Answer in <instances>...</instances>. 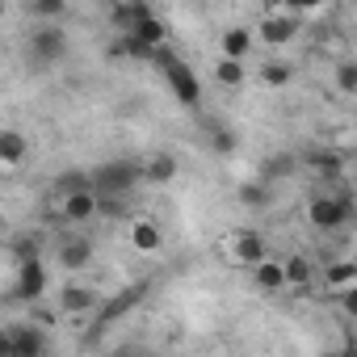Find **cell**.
Here are the masks:
<instances>
[{"label": "cell", "instance_id": "obj_1", "mask_svg": "<svg viewBox=\"0 0 357 357\" xmlns=\"http://www.w3.org/2000/svg\"><path fill=\"white\" fill-rule=\"evenodd\" d=\"M151 63L164 72L168 89L176 93V101H181V105H198V101H202V80L194 76V68H190L185 59H176L168 47H160V51L151 55Z\"/></svg>", "mask_w": 357, "mask_h": 357}, {"label": "cell", "instance_id": "obj_2", "mask_svg": "<svg viewBox=\"0 0 357 357\" xmlns=\"http://www.w3.org/2000/svg\"><path fill=\"white\" fill-rule=\"evenodd\" d=\"M135 181H139V164H130V160L101 164V168H93V176H89V185H93L97 198H126Z\"/></svg>", "mask_w": 357, "mask_h": 357}, {"label": "cell", "instance_id": "obj_3", "mask_svg": "<svg viewBox=\"0 0 357 357\" xmlns=\"http://www.w3.org/2000/svg\"><path fill=\"white\" fill-rule=\"evenodd\" d=\"M307 219H311V227H319V231H336V227H344L349 219H353V198L349 194H324V198H315L311 206H307Z\"/></svg>", "mask_w": 357, "mask_h": 357}, {"label": "cell", "instance_id": "obj_4", "mask_svg": "<svg viewBox=\"0 0 357 357\" xmlns=\"http://www.w3.org/2000/svg\"><path fill=\"white\" fill-rule=\"evenodd\" d=\"M43 353H47L43 328H34V324L9 328V349H5V357H43Z\"/></svg>", "mask_w": 357, "mask_h": 357}, {"label": "cell", "instance_id": "obj_5", "mask_svg": "<svg viewBox=\"0 0 357 357\" xmlns=\"http://www.w3.org/2000/svg\"><path fill=\"white\" fill-rule=\"evenodd\" d=\"M257 34H261V43H269V47H286V43L294 38V17H290L286 9L265 13L261 26H257Z\"/></svg>", "mask_w": 357, "mask_h": 357}, {"label": "cell", "instance_id": "obj_6", "mask_svg": "<svg viewBox=\"0 0 357 357\" xmlns=\"http://www.w3.org/2000/svg\"><path fill=\"white\" fill-rule=\"evenodd\" d=\"M43 294H47V269H43V261H22V269H17V298L34 303Z\"/></svg>", "mask_w": 357, "mask_h": 357}, {"label": "cell", "instance_id": "obj_7", "mask_svg": "<svg viewBox=\"0 0 357 357\" xmlns=\"http://www.w3.org/2000/svg\"><path fill=\"white\" fill-rule=\"evenodd\" d=\"M30 47H34V59H43V63H55V59H63V51H68V38H63V30H59V26H43V30L30 38Z\"/></svg>", "mask_w": 357, "mask_h": 357}, {"label": "cell", "instance_id": "obj_8", "mask_svg": "<svg viewBox=\"0 0 357 357\" xmlns=\"http://www.w3.org/2000/svg\"><path fill=\"white\" fill-rule=\"evenodd\" d=\"M59 215H63L68 223H89V219H97V194H93V190H80V194L59 198Z\"/></svg>", "mask_w": 357, "mask_h": 357}, {"label": "cell", "instance_id": "obj_9", "mask_svg": "<svg viewBox=\"0 0 357 357\" xmlns=\"http://www.w3.org/2000/svg\"><path fill=\"white\" fill-rule=\"evenodd\" d=\"M93 261V240L89 236H63L59 240V265L63 269H84Z\"/></svg>", "mask_w": 357, "mask_h": 357}, {"label": "cell", "instance_id": "obj_10", "mask_svg": "<svg viewBox=\"0 0 357 357\" xmlns=\"http://www.w3.org/2000/svg\"><path fill=\"white\" fill-rule=\"evenodd\" d=\"M231 252H236V261L240 265H261L265 261V236H257V231H236L231 236Z\"/></svg>", "mask_w": 357, "mask_h": 357}, {"label": "cell", "instance_id": "obj_11", "mask_svg": "<svg viewBox=\"0 0 357 357\" xmlns=\"http://www.w3.org/2000/svg\"><path fill=\"white\" fill-rule=\"evenodd\" d=\"M143 294H147V286L139 282V286H130V290H122V294H118V298H114L109 307H101V311H97V332H101V328H109V324H114L118 315H126V311H130V307H135V303H139Z\"/></svg>", "mask_w": 357, "mask_h": 357}, {"label": "cell", "instance_id": "obj_12", "mask_svg": "<svg viewBox=\"0 0 357 357\" xmlns=\"http://www.w3.org/2000/svg\"><path fill=\"white\" fill-rule=\"evenodd\" d=\"M151 13H155L151 5H135V0H130V5H114V9H109V17H114L118 34H130V30H135V26H143Z\"/></svg>", "mask_w": 357, "mask_h": 357}, {"label": "cell", "instance_id": "obj_13", "mask_svg": "<svg viewBox=\"0 0 357 357\" xmlns=\"http://www.w3.org/2000/svg\"><path fill=\"white\" fill-rule=\"evenodd\" d=\"M59 307H63L68 315H84V311L97 307V294H93L89 286H68V290L59 294Z\"/></svg>", "mask_w": 357, "mask_h": 357}, {"label": "cell", "instance_id": "obj_14", "mask_svg": "<svg viewBox=\"0 0 357 357\" xmlns=\"http://www.w3.org/2000/svg\"><path fill=\"white\" fill-rule=\"evenodd\" d=\"M26 160V135L22 130H0V164L13 168Z\"/></svg>", "mask_w": 357, "mask_h": 357}, {"label": "cell", "instance_id": "obj_15", "mask_svg": "<svg viewBox=\"0 0 357 357\" xmlns=\"http://www.w3.org/2000/svg\"><path fill=\"white\" fill-rule=\"evenodd\" d=\"M248 47H252V34H248L244 26H231V30H223V59H236V63H244Z\"/></svg>", "mask_w": 357, "mask_h": 357}, {"label": "cell", "instance_id": "obj_16", "mask_svg": "<svg viewBox=\"0 0 357 357\" xmlns=\"http://www.w3.org/2000/svg\"><path fill=\"white\" fill-rule=\"evenodd\" d=\"M252 282L261 286V290H282L286 286V278H282V261H261V265H252Z\"/></svg>", "mask_w": 357, "mask_h": 357}, {"label": "cell", "instance_id": "obj_17", "mask_svg": "<svg viewBox=\"0 0 357 357\" xmlns=\"http://www.w3.org/2000/svg\"><path fill=\"white\" fill-rule=\"evenodd\" d=\"M139 176H147V181H172V176H176V160L172 155H151L143 168H139Z\"/></svg>", "mask_w": 357, "mask_h": 357}, {"label": "cell", "instance_id": "obj_18", "mask_svg": "<svg viewBox=\"0 0 357 357\" xmlns=\"http://www.w3.org/2000/svg\"><path fill=\"white\" fill-rule=\"evenodd\" d=\"M130 244H135L139 252H155V248H160V227L147 223V219H139V223L130 227Z\"/></svg>", "mask_w": 357, "mask_h": 357}, {"label": "cell", "instance_id": "obj_19", "mask_svg": "<svg viewBox=\"0 0 357 357\" xmlns=\"http://www.w3.org/2000/svg\"><path fill=\"white\" fill-rule=\"evenodd\" d=\"M353 278H357V265H353V261H332V265H324V282L336 286V290H349Z\"/></svg>", "mask_w": 357, "mask_h": 357}, {"label": "cell", "instance_id": "obj_20", "mask_svg": "<svg viewBox=\"0 0 357 357\" xmlns=\"http://www.w3.org/2000/svg\"><path fill=\"white\" fill-rule=\"evenodd\" d=\"M311 261L307 257H290V261H282V278H286V286H307L311 282Z\"/></svg>", "mask_w": 357, "mask_h": 357}, {"label": "cell", "instance_id": "obj_21", "mask_svg": "<svg viewBox=\"0 0 357 357\" xmlns=\"http://www.w3.org/2000/svg\"><path fill=\"white\" fill-rule=\"evenodd\" d=\"M261 80L273 84V89H282V84L294 80V68H290L286 59H269V63H261Z\"/></svg>", "mask_w": 357, "mask_h": 357}, {"label": "cell", "instance_id": "obj_22", "mask_svg": "<svg viewBox=\"0 0 357 357\" xmlns=\"http://www.w3.org/2000/svg\"><path fill=\"white\" fill-rule=\"evenodd\" d=\"M307 164H311V168H319L324 176H336V172L344 168V160H340L336 151H311V155H307Z\"/></svg>", "mask_w": 357, "mask_h": 357}, {"label": "cell", "instance_id": "obj_23", "mask_svg": "<svg viewBox=\"0 0 357 357\" xmlns=\"http://www.w3.org/2000/svg\"><path fill=\"white\" fill-rule=\"evenodd\" d=\"M215 76H219V84H231V89H240V84H244V63H236V59H219Z\"/></svg>", "mask_w": 357, "mask_h": 357}, {"label": "cell", "instance_id": "obj_24", "mask_svg": "<svg viewBox=\"0 0 357 357\" xmlns=\"http://www.w3.org/2000/svg\"><path fill=\"white\" fill-rule=\"evenodd\" d=\"M336 84H340V93H357V63H336Z\"/></svg>", "mask_w": 357, "mask_h": 357}, {"label": "cell", "instance_id": "obj_25", "mask_svg": "<svg viewBox=\"0 0 357 357\" xmlns=\"http://www.w3.org/2000/svg\"><path fill=\"white\" fill-rule=\"evenodd\" d=\"M294 172V155H273L265 160V176H290Z\"/></svg>", "mask_w": 357, "mask_h": 357}, {"label": "cell", "instance_id": "obj_26", "mask_svg": "<svg viewBox=\"0 0 357 357\" xmlns=\"http://www.w3.org/2000/svg\"><path fill=\"white\" fill-rule=\"evenodd\" d=\"M63 9H68L63 0H38V5H30L34 17H63Z\"/></svg>", "mask_w": 357, "mask_h": 357}, {"label": "cell", "instance_id": "obj_27", "mask_svg": "<svg viewBox=\"0 0 357 357\" xmlns=\"http://www.w3.org/2000/svg\"><path fill=\"white\" fill-rule=\"evenodd\" d=\"M215 147H219V151H231V147H236L231 130H219V135H215Z\"/></svg>", "mask_w": 357, "mask_h": 357}, {"label": "cell", "instance_id": "obj_28", "mask_svg": "<svg viewBox=\"0 0 357 357\" xmlns=\"http://www.w3.org/2000/svg\"><path fill=\"white\" fill-rule=\"evenodd\" d=\"M240 194H244V198H248V202H252V206H257V202H261V198H265V190H261V185H244V190H240Z\"/></svg>", "mask_w": 357, "mask_h": 357}, {"label": "cell", "instance_id": "obj_29", "mask_svg": "<svg viewBox=\"0 0 357 357\" xmlns=\"http://www.w3.org/2000/svg\"><path fill=\"white\" fill-rule=\"evenodd\" d=\"M114 357H147V353H143V349H118Z\"/></svg>", "mask_w": 357, "mask_h": 357}, {"label": "cell", "instance_id": "obj_30", "mask_svg": "<svg viewBox=\"0 0 357 357\" xmlns=\"http://www.w3.org/2000/svg\"><path fill=\"white\" fill-rule=\"evenodd\" d=\"M5 349H9V328H0V357H5Z\"/></svg>", "mask_w": 357, "mask_h": 357}, {"label": "cell", "instance_id": "obj_31", "mask_svg": "<svg viewBox=\"0 0 357 357\" xmlns=\"http://www.w3.org/2000/svg\"><path fill=\"white\" fill-rule=\"evenodd\" d=\"M340 357H353V353H340Z\"/></svg>", "mask_w": 357, "mask_h": 357}]
</instances>
